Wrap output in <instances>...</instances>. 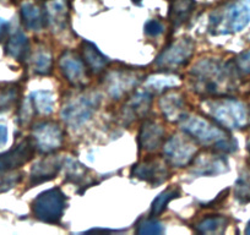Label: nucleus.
Wrapping results in <instances>:
<instances>
[{
    "mask_svg": "<svg viewBox=\"0 0 250 235\" xmlns=\"http://www.w3.org/2000/svg\"><path fill=\"white\" fill-rule=\"evenodd\" d=\"M238 73L234 65L225 64L216 59H203L195 64L189 74L191 87L198 93L220 96L234 90Z\"/></svg>",
    "mask_w": 250,
    "mask_h": 235,
    "instance_id": "obj_1",
    "label": "nucleus"
},
{
    "mask_svg": "<svg viewBox=\"0 0 250 235\" xmlns=\"http://www.w3.org/2000/svg\"><path fill=\"white\" fill-rule=\"evenodd\" d=\"M179 120L183 131L201 145L211 146L221 152H233L237 150V142L230 138L229 134L220 126L213 125L206 118L183 114Z\"/></svg>",
    "mask_w": 250,
    "mask_h": 235,
    "instance_id": "obj_2",
    "label": "nucleus"
},
{
    "mask_svg": "<svg viewBox=\"0 0 250 235\" xmlns=\"http://www.w3.org/2000/svg\"><path fill=\"white\" fill-rule=\"evenodd\" d=\"M101 96L96 91H88L71 98L62 110V120L71 128H79L87 123L97 112Z\"/></svg>",
    "mask_w": 250,
    "mask_h": 235,
    "instance_id": "obj_3",
    "label": "nucleus"
},
{
    "mask_svg": "<svg viewBox=\"0 0 250 235\" xmlns=\"http://www.w3.org/2000/svg\"><path fill=\"white\" fill-rule=\"evenodd\" d=\"M205 110L221 126L227 129L240 128L247 121V109L243 103L232 98L206 100Z\"/></svg>",
    "mask_w": 250,
    "mask_h": 235,
    "instance_id": "obj_4",
    "label": "nucleus"
},
{
    "mask_svg": "<svg viewBox=\"0 0 250 235\" xmlns=\"http://www.w3.org/2000/svg\"><path fill=\"white\" fill-rule=\"evenodd\" d=\"M66 207L65 195L58 188L49 189L35 198L32 210L36 217L45 223H59Z\"/></svg>",
    "mask_w": 250,
    "mask_h": 235,
    "instance_id": "obj_5",
    "label": "nucleus"
},
{
    "mask_svg": "<svg viewBox=\"0 0 250 235\" xmlns=\"http://www.w3.org/2000/svg\"><path fill=\"white\" fill-rule=\"evenodd\" d=\"M250 22V0H237L230 4L222 15L213 18V30L218 33H234L242 31Z\"/></svg>",
    "mask_w": 250,
    "mask_h": 235,
    "instance_id": "obj_6",
    "label": "nucleus"
},
{
    "mask_svg": "<svg viewBox=\"0 0 250 235\" xmlns=\"http://www.w3.org/2000/svg\"><path fill=\"white\" fill-rule=\"evenodd\" d=\"M194 42L190 38H179L168 45L157 57L155 64L163 70H174L185 65L194 53Z\"/></svg>",
    "mask_w": 250,
    "mask_h": 235,
    "instance_id": "obj_7",
    "label": "nucleus"
},
{
    "mask_svg": "<svg viewBox=\"0 0 250 235\" xmlns=\"http://www.w3.org/2000/svg\"><path fill=\"white\" fill-rule=\"evenodd\" d=\"M143 80V74L131 69H117L107 74L104 78V87L110 97L119 99L124 95L130 92Z\"/></svg>",
    "mask_w": 250,
    "mask_h": 235,
    "instance_id": "obj_8",
    "label": "nucleus"
},
{
    "mask_svg": "<svg viewBox=\"0 0 250 235\" xmlns=\"http://www.w3.org/2000/svg\"><path fill=\"white\" fill-rule=\"evenodd\" d=\"M195 143L190 137L174 135L166 142L163 147L166 159L174 167H184L194 159L196 155Z\"/></svg>",
    "mask_w": 250,
    "mask_h": 235,
    "instance_id": "obj_9",
    "label": "nucleus"
},
{
    "mask_svg": "<svg viewBox=\"0 0 250 235\" xmlns=\"http://www.w3.org/2000/svg\"><path fill=\"white\" fill-rule=\"evenodd\" d=\"M33 142L36 147L45 153H52L59 150L64 141V133L59 124L45 121L35 126L33 129Z\"/></svg>",
    "mask_w": 250,
    "mask_h": 235,
    "instance_id": "obj_10",
    "label": "nucleus"
},
{
    "mask_svg": "<svg viewBox=\"0 0 250 235\" xmlns=\"http://www.w3.org/2000/svg\"><path fill=\"white\" fill-rule=\"evenodd\" d=\"M133 175L152 186H158L165 183L169 176V168L167 167L166 160L150 158L136 164L133 168Z\"/></svg>",
    "mask_w": 250,
    "mask_h": 235,
    "instance_id": "obj_11",
    "label": "nucleus"
},
{
    "mask_svg": "<svg viewBox=\"0 0 250 235\" xmlns=\"http://www.w3.org/2000/svg\"><path fill=\"white\" fill-rule=\"evenodd\" d=\"M36 145L32 138H26L19 145L0 155V173L11 172L26 164L35 155Z\"/></svg>",
    "mask_w": 250,
    "mask_h": 235,
    "instance_id": "obj_12",
    "label": "nucleus"
},
{
    "mask_svg": "<svg viewBox=\"0 0 250 235\" xmlns=\"http://www.w3.org/2000/svg\"><path fill=\"white\" fill-rule=\"evenodd\" d=\"M152 103V95L150 91H140L135 93L123 105L119 118L123 124L128 125L147 114Z\"/></svg>",
    "mask_w": 250,
    "mask_h": 235,
    "instance_id": "obj_13",
    "label": "nucleus"
},
{
    "mask_svg": "<svg viewBox=\"0 0 250 235\" xmlns=\"http://www.w3.org/2000/svg\"><path fill=\"white\" fill-rule=\"evenodd\" d=\"M60 70L66 80L74 86H83L87 82V69L85 61H83L74 52H65L60 57Z\"/></svg>",
    "mask_w": 250,
    "mask_h": 235,
    "instance_id": "obj_14",
    "label": "nucleus"
},
{
    "mask_svg": "<svg viewBox=\"0 0 250 235\" xmlns=\"http://www.w3.org/2000/svg\"><path fill=\"white\" fill-rule=\"evenodd\" d=\"M191 162H193L191 173L194 175H200V176L222 174L228 170V164L226 159L222 156L218 155L203 153V155L194 157Z\"/></svg>",
    "mask_w": 250,
    "mask_h": 235,
    "instance_id": "obj_15",
    "label": "nucleus"
},
{
    "mask_svg": "<svg viewBox=\"0 0 250 235\" xmlns=\"http://www.w3.org/2000/svg\"><path fill=\"white\" fill-rule=\"evenodd\" d=\"M165 141V129L160 123L147 120L143 124L139 134V146L145 152H153L162 146Z\"/></svg>",
    "mask_w": 250,
    "mask_h": 235,
    "instance_id": "obj_16",
    "label": "nucleus"
},
{
    "mask_svg": "<svg viewBox=\"0 0 250 235\" xmlns=\"http://www.w3.org/2000/svg\"><path fill=\"white\" fill-rule=\"evenodd\" d=\"M62 165V162L58 156L45 157L44 159L37 162L31 170V184L37 185V184L54 179Z\"/></svg>",
    "mask_w": 250,
    "mask_h": 235,
    "instance_id": "obj_17",
    "label": "nucleus"
},
{
    "mask_svg": "<svg viewBox=\"0 0 250 235\" xmlns=\"http://www.w3.org/2000/svg\"><path fill=\"white\" fill-rule=\"evenodd\" d=\"M68 14L69 8L66 0H50L45 5V19L54 32L65 30Z\"/></svg>",
    "mask_w": 250,
    "mask_h": 235,
    "instance_id": "obj_18",
    "label": "nucleus"
},
{
    "mask_svg": "<svg viewBox=\"0 0 250 235\" xmlns=\"http://www.w3.org/2000/svg\"><path fill=\"white\" fill-rule=\"evenodd\" d=\"M160 107L168 120H179L184 114V99L179 92H169L160 100Z\"/></svg>",
    "mask_w": 250,
    "mask_h": 235,
    "instance_id": "obj_19",
    "label": "nucleus"
},
{
    "mask_svg": "<svg viewBox=\"0 0 250 235\" xmlns=\"http://www.w3.org/2000/svg\"><path fill=\"white\" fill-rule=\"evenodd\" d=\"M83 58L86 66L92 71L93 74L102 73L108 64V59L97 49L96 45L90 42L83 43Z\"/></svg>",
    "mask_w": 250,
    "mask_h": 235,
    "instance_id": "obj_20",
    "label": "nucleus"
},
{
    "mask_svg": "<svg viewBox=\"0 0 250 235\" xmlns=\"http://www.w3.org/2000/svg\"><path fill=\"white\" fill-rule=\"evenodd\" d=\"M21 18L26 27L31 31H41L47 25L45 14L33 3L23 4L21 8Z\"/></svg>",
    "mask_w": 250,
    "mask_h": 235,
    "instance_id": "obj_21",
    "label": "nucleus"
},
{
    "mask_svg": "<svg viewBox=\"0 0 250 235\" xmlns=\"http://www.w3.org/2000/svg\"><path fill=\"white\" fill-rule=\"evenodd\" d=\"M195 6L194 0H173L169 9V20L174 27L183 25L191 15Z\"/></svg>",
    "mask_w": 250,
    "mask_h": 235,
    "instance_id": "obj_22",
    "label": "nucleus"
},
{
    "mask_svg": "<svg viewBox=\"0 0 250 235\" xmlns=\"http://www.w3.org/2000/svg\"><path fill=\"white\" fill-rule=\"evenodd\" d=\"M28 53V39L25 33L15 31L6 43V54L14 59L23 60Z\"/></svg>",
    "mask_w": 250,
    "mask_h": 235,
    "instance_id": "obj_23",
    "label": "nucleus"
},
{
    "mask_svg": "<svg viewBox=\"0 0 250 235\" xmlns=\"http://www.w3.org/2000/svg\"><path fill=\"white\" fill-rule=\"evenodd\" d=\"M30 100L36 112L40 114L48 115L54 109V96L49 91H36L30 96Z\"/></svg>",
    "mask_w": 250,
    "mask_h": 235,
    "instance_id": "obj_24",
    "label": "nucleus"
},
{
    "mask_svg": "<svg viewBox=\"0 0 250 235\" xmlns=\"http://www.w3.org/2000/svg\"><path fill=\"white\" fill-rule=\"evenodd\" d=\"M228 219L222 215H211L195 224V230L201 234H220L227 227Z\"/></svg>",
    "mask_w": 250,
    "mask_h": 235,
    "instance_id": "obj_25",
    "label": "nucleus"
},
{
    "mask_svg": "<svg viewBox=\"0 0 250 235\" xmlns=\"http://www.w3.org/2000/svg\"><path fill=\"white\" fill-rule=\"evenodd\" d=\"M64 168H65L66 178L69 181L74 184H81L83 181H85L86 176H87V170L79 162L71 159V158H66L64 162Z\"/></svg>",
    "mask_w": 250,
    "mask_h": 235,
    "instance_id": "obj_26",
    "label": "nucleus"
},
{
    "mask_svg": "<svg viewBox=\"0 0 250 235\" xmlns=\"http://www.w3.org/2000/svg\"><path fill=\"white\" fill-rule=\"evenodd\" d=\"M32 65L35 73L40 75H48L52 71V55L48 50H38L32 59Z\"/></svg>",
    "mask_w": 250,
    "mask_h": 235,
    "instance_id": "obj_27",
    "label": "nucleus"
},
{
    "mask_svg": "<svg viewBox=\"0 0 250 235\" xmlns=\"http://www.w3.org/2000/svg\"><path fill=\"white\" fill-rule=\"evenodd\" d=\"M179 196V191L174 190V189H168V190L163 191L162 194L156 197V200L152 202V207H151V213L152 215H158L167 208V205L172 200L177 198Z\"/></svg>",
    "mask_w": 250,
    "mask_h": 235,
    "instance_id": "obj_28",
    "label": "nucleus"
},
{
    "mask_svg": "<svg viewBox=\"0 0 250 235\" xmlns=\"http://www.w3.org/2000/svg\"><path fill=\"white\" fill-rule=\"evenodd\" d=\"M19 97V87L6 86L0 88V113L6 112L16 103Z\"/></svg>",
    "mask_w": 250,
    "mask_h": 235,
    "instance_id": "obj_29",
    "label": "nucleus"
},
{
    "mask_svg": "<svg viewBox=\"0 0 250 235\" xmlns=\"http://www.w3.org/2000/svg\"><path fill=\"white\" fill-rule=\"evenodd\" d=\"M179 83L178 78L175 76H169V75H156L148 78L146 85L148 87H153L155 90H165V88L174 87Z\"/></svg>",
    "mask_w": 250,
    "mask_h": 235,
    "instance_id": "obj_30",
    "label": "nucleus"
},
{
    "mask_svg": "<svg viewBox=\"0 0 250 235\" xmlns=\"http://www.w3.org/2000/svg\"><path fill=\"white\" fill-rule=\"evenodd\" d=\"M165 232V228L156 219H143L138 223L136 233L139 235H158Z\"/></svg>",
    "mask_w": 250,
    "mask_h": 235,
    "instance_id": "obj_31",
    "label": "nucleus"
},
{
    "mask_svg": "<svg viewBox=\"0 0 250 235\" xmlns=\"http://www.w3.org/2000/svg\"><path fill=\"white\" fill-rule=\"evenodd\" d=\"M235 197L240 201V202H250V180L247 178H240L235 184L234 189Z\"/></svg>",
    "mask_w": 250,
    "mask_h": 235,
    "instance_id": "obj_32",
    "label": "nucleus"
},
{
    "mask_svg": "<svg viewBox=\"0 0 250 235\" xmlns=\"http://www.w3.org/2000/svg\"><path fill=\"white\" fill-rule=\"evenodd\" d=\"M234 68L240 75H250V50L238 55L234 61Z\"/></svg>",
    "mask_w": 250,
    "mask_h": 235,
    "instance_id": "obj_33",
    "label": "nucleus"
},
{
    "mask_svg": "<svg viewBox=\"0 0 250 235\" xmlns=\"http://www.w3.org/2000/svg\"><path fill=\"white\" fill-rule=\"evenodd\" d=\"M21 175L18 173H13V174L0 175V194L5 193V191L10 190L11 188L16 185L20 181Z\"/></svg>",
    "mask_w": 250,
    "mask_h": 235,
    "instance_id": "obj_34",
    "label": "nucleus"
},
{
    "mask_svg": "<svg viewBox=\"0 0 250 235\" xmlns=\"http://www.w3.org/2000/svg\"><path fill=\"white\" fill-rule=\"evenodd\" d=\"M163 25L157 20H151L145 25V32L151 37H157L163 32Z\"/></svg>",
    "mask_w": 250,
    "mask_h": 235,
    "instance_id": "obj_35",
    "label": "nucleus"
},
{
    "mask_svg": "<svg viewBox=\"0 0 250 235\" xmlns=\"http://www.w3.org/2000/svg\"><path fill=\"white\" fill-rule=\"evenodd\" d=\"M9 33V22L4 19H0V42L8 36Z\"/></svg>",
    "mask_w": 250,
    "mask_h": 235,
    "instance_id": "obj_36",
    "label": "nucleus"
},
{
    "mask_svg": "<svg viewBox=\"0 0 250 235\" xmlns=\"http://www.w3.org/2000/svg\"><path fill=\"white\" fill-rule=\"evenodd\" d=\"M8 142V128L5 125H0V147Z\"/></svg>",
    "mask_w": 250,
    "mask_h": 235,
    "instance_id": "obj_37",
    "label": "nucleus"
},
{
    "mask_svg": "<svg viewBox=\"0 0 250 235\" xmlns=\"http://www.w3.org/2000/svg\"><path fill=\"white\" fill-rule=\"evenodd\" d=\"M245 233H247V234H250V222H249V224H248L247 230H245Z\"/></svg>",
    "mask_w": 250,
    "mask_h": 235,
    "instance_id": "obj_38",
    "label": "nucleus"
},
{
    "mask_svg": "<svg viewBox=\"0 0 250 235\" xmlns=\"http://www.w3.org/2000/svg\"><path fill=\"white\" fill-rule=\"evenodd\" d=\"M249 152H250V145H249Z\"/></svg>",
    "mask_w": 250,
    "mask_h": 235,
    "instance_id": "obj_39",
    "label": "nucleus"
},
{
    "mask_svg": "<svg viewBox=\"0 0 250 235\" xmlns=\"http://www.w3.org/2000/svg\"><path fill=\"white\" fill-rule=\"evenodd\" d=\"M14 1H18V0H14Z\"/></svg>",
    "mask_w": 250,
    "mask_h": 235,
    "instance_id": "obj_40",
    "label": "nucleus"
}]
</instances>
